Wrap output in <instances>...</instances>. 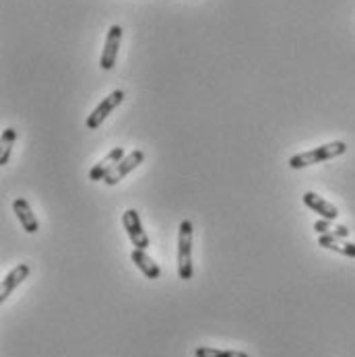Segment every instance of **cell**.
<instances>
[{
	"mask_svg": "<svg viewBox=\"0 0 355 357\" xmlns=\"http://www.w3.org/2000/svg\"><path fill=\"white\" fill-rule=\"evenodd\" d=\"M122 225H124V229H126V234H128V238H130L135 248H141V250L149 248V236L145 234V229L141 225V217H139V213L135 209L124 211Z\"/></svg>",
	"mask_w": 355,
	"mask_h": 357,
	"instance_id": "277c9868",
	"label": "cell"
},
{
	"mask_svg": "<svg viewBox=\"0 0 355 357\" xmlns=\"http://www.w3.org/2000/svg\"><path fill=\"white\" fill-rule=\"evenodd\" d=\"M29 272H31V267L29 265H25V263H21L19 267H15L4 279H2V287H0V304L2 302H6L8 299V295L29 277Z\"/></svg>",
	"mask_w": 355,
	"mask_h": 357,
	"instance_id": "ba28073f",
	"label": "cell"
},
{
	"mask_svg": "<svg viewBox=\"0 0 355 357\" xmlns=\"http://www.w3.org/2000/svg\"><path fill=\"white\" fill-rule=\"evenodd\" d=\"M194 357H250L246 351L236 349H215V347H196Z\"/></svg>",
	"mask_w": 355,
	"mask_h": 357,
	"instance_id": "5bb4252c",
	"label": "cell"
},
{
	"mask_svg": "<svg viewBox=\"0 0 355 357\" xmlns=\"http://www.w3.org/2000/svg\"><path fill=\"white\" fill-rule=\"evenodd\" d=\"M126 157V153H124V149L122 147H116V149H112L99 164H95L93 168H91V172H89V180H93V182H99V180H105L110 174H112V170L122 162Z\"/></svg>",
	"mask_w": 355,
	"mask_h": 357,
	"instance_id": "52a82bcc",
	"label": "cell"
},
{
	"mask_svg": "<svg viewBox=\"0 0 355 357\" xmlns=\"http://www.w3.org/2000/svg\"><path fill=\"white\" fill-rule=\"evenodd\" d=\"M314 229L320 234V236H337V238H347L349 236V229L345 225H333L329 219H320L314 223Z\"/></svg>",
	"mask_w": 355,
	"mask_h": 357,
	"instance_id": "4fadbf2b",
	"label": "cell"
},
{
	"mask_svg": "<svg viewBox=\"0 0 355 357\" xmlns=\"http://www.w3.org/2000/svg\"><path fill=\"white\" fill-rule=\"evenodd\" d=\"M347 151V145L343 141H335V143H329V145H322V147H316L312 151H306V153H297L289 159V166L293 170H302V168H308V166H314V164H322L327 159H333V157H339Z\"/></svg>",
	"mask_w": 355,
	"mask_h": 357,
	"instance_id": "6da1fadb",
	"label": "cell"
},
{
	"mask_svg": "<svg viewBox=\"0 0 355 357\" xmlns=\"http://www.w3.org/2000/svg\"><path fill=\"white\" fill-rule=\"evenodd\" d=\"M318 246H322L327 250H335V252H339L343 256L355 259V244L343 242V238H337V236H320L318 238Z\"/></svg>",
	"mask_w": 355,
	"mask_h": 357,
	"instance_id": "7c38bea8",
	"label": "cell"
},
{
	"mask_svg": "<svg viewBox=\"0 0 355 357\" xmlns=\"http://www.w3.org/2000/svg\"><path fill=\"white\" fill-rule=\"evenodd\" d=\"M12 211H15L19 223L23 225V229L27 234H37L40 232V223L35 219V213L31 211V204L25 198H15L12 200Z\"/></svg>",
	"mask_w": 355,
	"mask_h": 357,
	"instance_id": "30bf717a",
	"label": "cell"
},
{
	"mask_svg": "<svg viewBox=\"0 0 355 357\" xmlns=\"http://www.w3.org/2000/svg\"><path fill=\"white\" fill-rule=\"evenodd\" d=\"M192 272V221L184 219L178 232V277L190 281Z\"/></svg>",
	"mask_w": 355,
	"mask_h": 357,
	"instance_id": "7a4b0ae2",
	"label": "cell"
},
{
	"mask_svg": "<svg viewBox=\"0 0 355 357\" xmlns=\"http://www.w3.org/2000/svg\"><path fill=\"white\" fill-rule=\"evenodd\" d=\"M122 99H124V91L116 89L112 91L105 99H101V103L93 110V114H89L87 122H85V126H87L89 130H95V128H99L101 126V122L122 103Z\"/></svg>",
	"mask_w": 355,
	"mask_h": 357,
	"instance_id": "3957f363",
	"label": "cell"
},
{
	"mask_svg": "<svg viewBox=\"0 0 355 357\" xmlns=\"http://www.w3.org/2000/svg\"><path fill=\"white\" fill-rule=\"evenodd\" d=\"M130 259H132V263L137 265V268H139L147 279H159V277H162V268L157 267V263H155L145 250L135 248V250L130 252Z\"/></svg>",
	"mask_w": 355,
	"mask_h": 357,
	"instance_id": "8fae6325",
	"label": "cell"
},
{
	"mask_svg": "<svg viewBox=\"0 0 355 357\" xmlns=\"http://www.w3.org/2000/svg\"><path fill=\"white\" fill-rule=\"evenodd\" d=\"M302 198H304V204H306L308 209L316 211L322 219L335 221V219L339 217V209H337L333 202H329V200H324L322 196H318L316 192H306Z\"/></svg>",
	"mask_w": 355,
	"mask_h": 357,
	"instance_id": "9c48e42d",
	"label": "cell"
},
{
	"mask_svg": "<svg viewBox=\"0 0 355 357\" xmlns=\"http://www.w3.org/2000/svg\"><path fill=\"white\" fill-rule=\"evenodd\" d=\"M145 162V151H141V149H137V151H132V153H128L114 170H112V174L107 176V178L103 180L107 186H116L120 180L124 178V176H128L137 166H141Z\"/></svg>",
	"mask_w": 355,
	"mask_h": 357,
	"instance_id": "8992f818",
	"label": "cell"
},
{
	"mask_svg": "<svg viewBox=\"0 0 355 357\" xmlns=\"http://www.w3.org/2000/svg\"><path fill=\"white\" fill-rule=\"evenodd\" d=\"M120 42H122V27L120 25H112L110 31H107V37H105L103 50H101V60H99L101 71H112L114 69L116 58H118Z\"/></svg>",
	"mask_w": 355,
	"mask_h": 357,
	"instance_id": "5b68a950",
	"label": "cell"
},
{
	"mask_svg": "<svg viewBox=\"0 0 355 357\" xmlns=\"http://www.w3.org/2000/svg\"><path fill=\"white\" fill-rule=\"evenodd\" d=\"M17 141V130L15 128H6L2 132V151H0V166L8 164V157L12 153V145Z\"/></svg>",
	"mask_w": 355,
	"mask_h": 357,
	"instance_id": "9a60e30c",
	"label": "cell"
}]
</instances>
